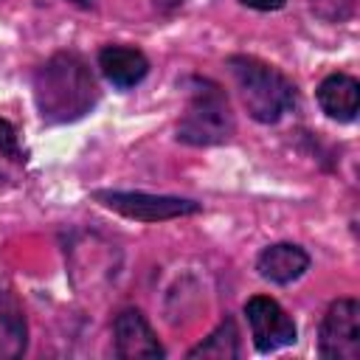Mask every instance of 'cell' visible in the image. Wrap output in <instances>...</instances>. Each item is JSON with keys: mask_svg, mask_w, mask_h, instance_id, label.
<instances>
[{"mask_svg": "<svg viewBox=\"0 0 360 360\" xmlns=\"http://www.w3.org/2000/svg\"><path fill=\"white\" fill-rule=\"evenodd\" d=\"M34 98L45 121H73L96 104L98 87L76 53H56L37 70Z\"/></svg>", "mask_w": 360, "mask_h": 360, "instance_id": "obj_1", "label": "cell"}, {"mask_svg": "<svg viewBox=\"0 0 360 360\" xmlns=\"http://www.w3.org/2000/svg\"><path fill=\"white\" fill-rule=\"evenodd\" d=\"M228 65L239 84L242 101L256 121L273 124L295 104L292 84L276 68H270L253 56H231Z\"/></svg>", "mask_w": 360, "mask_h": 360, "instance_id": "obj_2", "label": "cell"}, {"mask_svg": "<svg viewBox=\"0 0 360 360\" xmlns=\"http://www.w3.org/2000/svg\"><path fill=\"white\" fill-rule=\"evenodd\" d=\"M233 135V112L222 90L211 82H197L191 101L177 124V138L194 146L222 143Z\"/></svg>", "mask_w": 360, "mask_h": 360, "instance_id": "obj_3", "label": "cell"}, {"mask_svg": "<svg viewBox=\"0 0 360 360\" xmlns=\"http://www.w3.org/2000/svg\"><path fill=\"white\" fill-rule=\"evenodd\" d=\"M93 200L141 222H163V219L188 217L200 211L194 200L160 197V194H146V191H96Z\"/></svg>", "mask_w": 360, "mask_h": 360, "instance_id": "obj_4", "label": "cell"}, {"mask_svg": "<svg viewBox=\"0 0 360 360\" xmlns=\"http://www.w3.org/2000/svg\"><path fill=\"white\" fill-rule=\"evenodd\" d=\"M318 346L326 360H357L360 357V307H357V301L340 298L326 309Z\"/></svg>", "mask_w": 360, "mask_h": 360, "instance_id": "obj_5", "label": "cell"}, {"mask_svg": "<svg viewBox=\"0 0 360 360\" xmlns=\"http://www.w3.org/2000/svg\"><path fill=\"white\" fill-rule=\"evenodd\" d=\"M245 315H248L250 335L259 352H276L281 346L295 343V323L273 298L253 295L245 304Z\"/></svg>", "mask_w": 360, "mask_h": 360, "instance_id": "obj_6", "label": "cell"}, {"mask_svg": "<svg viewBox=\"0 0 360 360\" xmlns=\"http://www.w3.org/2000/svg\"><path fill=\"white\" fill-rule=\"evenodd\" d=\"M112 332H115L118 357L124 360H160L163 357V346L158 343L152 326L138 309H124L115 318Z\"/></svg>", "mask_w": 360, "mask_h": 360, "instance_id": "obj_7", "label": "cell"}, {"mask_svg": "<svg viewBox=\"0 0 360 360\" xmlns=\"http://www.w3.org/2000/svg\"><path fill=\"white\" fill-rule=\"evenodd\" d=\"M307 267H309L307 250L298 248V245H290V242L264 248V250L259 253V262H256L259 276L267 278V281H276V284L295 281Z\"/></svg>", "mask_w": 360, "mask_h": 360, "instance_id": "obj_8", "label": "cell"}, {"mask_svg": "<svg viewBox=\"0 0 360 360\" xmlns=\"http://www.w3.org/2000/svg\"><path fill=\"white\" fill-rule=\"evenodd\" d=\"M318 101L329 118L352 121L360 110V84L346 73H332L318 87Z\"/></svg>", "mask_w": 360, "mask_h": 360, "instance_id": "obj_9", "label": "cell"}, {"mask_svg": "<svg viewBox=\"0 0 360 360\" xmlns=\"http://www.w3.org/2000/svg\"><path fill=\"white\" fill-rule=\"evenodd\" d=\"M98 68L104 70V76L115 84V87H132L138 84L146 70L149 62L138 48H124V45H107L98 53Z\"/></svg>", "mask_w": 360, "mask_h": 360, "instance_id": "obj_10", "label": "cell"}, {"mask_svg": "<svg viewBox=\"0 0 360 360\" xmlns=\"http://www.w3.org/2000/svg\"><path fill=\"white\" fill-rule=\"evenodd\" d=\"M28 329L20 301L11 290L0 287V360H14L25 352Z\"/></svg>", "mask_w": 360, "mask_h": 360, "instance_id": "obj_11", "label": "cell"}, {"mask_svg": "<svg viewBox=\"0 0 360 360\" xmlns=\"http://www.w3.org/2000/svg\"><path fill=\"white\" fill-rule=\"evenodd\" d=\"M239 354V338H236V326L228 318L225 323H219L217 332H211V338H205L200 346H194L188 352V357H214V360H233Z\"/></svg>", "mask_w": 360, "mask_h": 360, "instance_id": "obj_12", "label": "cell"}, {"mask_svg": "<svg viewBox=\"0 0 360 360\" xmlns=\"http://www.w3.org/2000/svg\"><path fill=\"white\" fill-rule=\"evenodd\" d=\"M0 155H6V158H11V160H25V152L20 149V138H17V129L6 121V118H0Z\"/></svg>", "mask_w": 360, "mask_h": 360, "instance_id": "obj_13", "label": "cell"}, {"mask_svg": "<svg viewBox=\"0 0 360 360\" xmlns=\"http://www.w3.org/2000/svg\"><path fill=\"white\" fill-rule=\"evenodd\" d=\"M242 3L250 6V8H259V11H273V8L284 6V0H242Z\"/></svg>", "mask_w": 360, "mask_h": 360, "instance_id": "obj_14", "label": "cell"}, {"mask_svg": "<svg viewBox=\"0 0 360 360\" xmlns=\"http://www.w3.org/2000/svg\"><path fill=\"white\" fill-rule=\"evenodd\" d=\"M163 3H166V6H180L183 0H163Z\"/></svg>", "mask_w": 360, "mask_h": 360, "instance_id": "obj_15", "label": "cell"}, {"mask_svg": "<svg viewBox=\"0 0 360 360\" xmlns=\"http://www.w3.org/2000/svg\"><path fill=\"white\" fill-rule=\"evenodd\" d=\"M0 180H3V177H0Z\"/></svg>", "mask_w": 360, "mask_h": 360, "instance_id": "obj_16", "label": "cell"}]
</instances>
